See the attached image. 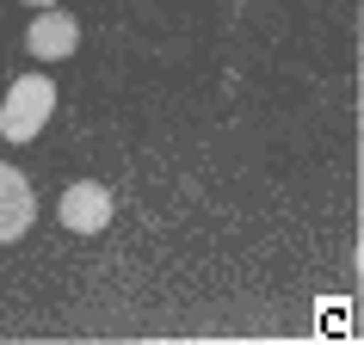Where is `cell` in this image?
Returning <instances> with one entry per match:
<instances>
[{
  "mask_svg": "<svg viewBox=\"0 0 364 345\" xmlns=\"http://www.w3.org/2000/svg\"><path fill=\"white\" fill-rule=\"evenodd\" d=\"M75 43H80V25H75V13L38 6V19H31V31H25V50H31L38 62H62V56H75Z\"/></svg>",
  "mask_w": 364,
  "mask_h": 345,
  "instance_id": "cell-4",
  "label": "cell"
},
{
  "mask_svg": "<svg viewBox=\"0 0 364 345\" xmlns=\"http://www.w3.org/2000/svg\"><path fill=\"white\" fill-rule=\"evenodd\" d=\"M56 216H62V229H68V234H105V229H112V216H117V197H112L105 179H75V185L62 192Z\"/></svg>",
  "mask_w": 364,
  "mask_h": 345,
  "instance_id": "cell-2",
  "label": "cell"
},
{
  "mask_svg": "<svg viewBox=\"0 0 364 345\" xmlns=\"http://www.w3.org/2000/svg\"><path fill=\"white\" fill-rule=\"evenodd\" d=\"M31 222H38V192H31V179L0 160V241H19Z\"/></svg>",
  "mask_w": 364,
  "mask_h": 345,
  "instance_id": "cell-3",
  "label": "cell"
},
{
  "mask_svg": "<svg viewBox=\"0 0 364 345\" xmlns=\"http://www.w3.org/2000/svg\"><path fill=\"white\" fill-rule=\"evenodd\" d=\"M50 111H56V80L19 75L6 87V99H0V136L6 142H31V136H43Z\"/></svg>",
  "mask_w": 364,
  "mask_h": 345,
  "instance_id": "cell-1",
  "label": "cell"
},
{
  "mask_svg": "<svg viewBox=\"0 0 364 345\" xmlns=\"http://www.w3.org/2000/svg\"><path fill=\"white\" fill-rule=\"evenodd\" d=\"M31 6H56V0H31Z\"/></svg>",
  "mask_w": 364,
  "mask_h": 345,
  "instance_id": "cell-5",
  "label": "cell"
}]
</instances>
